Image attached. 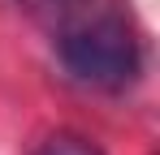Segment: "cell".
I'll list each match as a JSON object with an SVG mask.
<instances>
[{
  "mask_svg": "<svg viewBox=\"0 0 160 155\" xmlns=\"http://www.w3.org/2000/svg\"><path fill=\"white\" fill-rule=\"evenodd\" d=\"M61 65L82 86L121 91L126 82H134L138 65H143V52H138L134 30L121 17H95L87 26H74L61 39Z\"/></svg>",
  "mask_w": 160,
  "mask_h": 155,
  "instance_id": "cell-1",
  "label": "cell"
},
{
  "mask_svg": "<svg viewBox=\"0 0 160 155\" xmlns=\"http://www.w3.org/2000/svg\"><path fill=\"white\" fill-rule=\"evenodd\" d=\"M30 155H104V151H100L91 138H82V134H52V138H43Z\"/></svg>",
  "mask_w": 160,
  "mask_h": 155,
  "instance_id": "cell-2",
  "label": "cell"
}]
</instances>
